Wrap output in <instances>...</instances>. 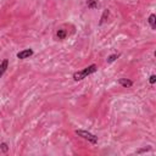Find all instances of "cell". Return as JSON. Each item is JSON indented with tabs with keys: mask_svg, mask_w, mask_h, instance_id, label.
Returning a JSON list of instances; mask_svg holds the SVG:
<instances>
[{
	"mask_svg": "<svg viewBox=\"0 0 156 156\" xmlns=\"http://www.w3.org/2000/svg\"><path fill=\"white\" fill-rule=\"evenodd\" d=\"M96 70H98L96 65H90V66L85 67L84 70H82V71H78V72H75V73H73V79H75L76 82L82 80V79L87 78L89 75H92V73L96 72Z\"/></svg>",
	"mask_w": 156,
	"mask_h": 156,
	"instance_id": "cell-1",
	"label": "cell"
},
{
	"mask_svg": "<svg viewBox=\"0 0 156 156\" xmlns=\"http://www.w3.org/2000/svg\"><path fill=\"white\" fill-rule=\"evenodd\" d=\"M76 134L79 135V137H82L83 139H85V140L90 142L92 144H96V143H98V137L94 135V134H92V133H89V132H87V130L77 129V130H76Z\"/></svg>",
	"mask_w": 156,
	"mask_h": 156,
	"instance_id": "cell-2",
	"label": "cell"
},
{
	"mask_svg": "<svg viewBox=\"0 0 156 156\" xmlns=\"http://www.w3.org/2000/svg\"><path fill=\"white\" fill-rule=\"evenodd\" d=\"M32 55H33V50H32V49H26V50H22V51L17 53V57L21 60L28 59V57H31Z\"/></svg>",
	"mask_w": 156,
	"mask_h": 156,
	"instance_id": "cell-3",
	"label": "cell"
},
{
	"mask_svg": "<svg viewBox=\"0 0 156 156\" xmlns=\"http://www.w3.org/2000/svg\"><path fill=\"white\" fill-rule=\"evenodd\" d=\"M118 84L122 85L123 88H130L133 85V82L130 79H127V78H120L118 79Z\"/></svg>",
	"mask_w": 156,
	"mask_h": 156,
	"instance_id": "cell-4",
	"label": "cell"
},
{
	"mask_svg": "<svg viewBox=\"0 0 156 156\" xmlns=\"http://www.w3.org/2000/svg\"><path fill=\"white\" fill-rule=\"evenodd\" d=\"M7 66H9V61H7L6 59L0 63V78L3 77V75L5 73V71H6V68H7Z\"/></svg>",
	"mask_w": 156,
	"mask_h": 156,
	"instance_id": "cell-5",
	"label": "cell"
},
{
	"mask_svg": "<svg viewBox=\"0 0 156 156\" xmlns=\"http://www.w3.org/2000/svg\"><path fill=\"white\" fill-rule=\"evenodd\" d=\"M109 15H110V11L106 9V10H104V12H103V15H101V19H100V22H99V24H103V23H105L106 21H108V19H109Z\"/></svg>",
	"mask_w": 156,
	"mask_h": 156,
	"instance_id": "cell-6",
	"label": "cell"
},
{
	"mask_svg": "<svg viewBox=\"0 0 156 156\" xmlns=\"http://www.w3.org/2000/svg\"><path fill=\"white\" fill-rule=\"evenodd\" d=\"M149 23H150V26L152 29H156V16L154 14H151L149 16Z\"/></svg>",
	"mask_w": 156,
	"mask_h": 156,
	"instance_id": "cell-7",
	"label": "cell"
},
{
	"mask_svg": "<svg viewBox=\"0 0 156 156\" xmlns=\"http://www.w3.org/2000/svg\"><path fill=\"white\" fill-rule=\"evenodd\" d=\"M87 6L89 7V9H92V10L96 9V7H98V0H88Z\"/></svg>",
	"mask_w": 156,
	"mask_h": 156,
	"instance_id": "cell-8",
	"label": "cell"
},
{
	"mask_svg": "<svg viewBox=\"0 0 156 156\" xmlns=\"http://www.w3.org/2000/svg\"><path fill=\"white\" fill-rule=\"evenodd\" d=\"M56 36H57V38H59V39H65V38H66V36H67V33H66V31H63V29H59V31H57L56 32Z\"/></svg>",
	"mask_w": 156,
	"mask_h": 156,
	"instance_id": "cell-9",
	"label": "cell"
},
{
	"mask_svg": "<svg viewBox=\"0 0 156 156\" xmlns=\"http://www.w3.org/2000/svg\"><path fill=\"white\" fill-rule=\"evenodd\" d=\"M118 57H120V54H112V55H110L108 57V59H106V62H108V63H112L116 59H118Z\"/></svg>",
	"mask_w": 156,
	"mask_h": 156,
	"instance_id": "cell-10",
	"label": "cell"
},
{
	"mask_svg": "<svg viewBox=\"0 0 156 156\" xmlns=\"http://www.w3.org/2000/svg\"><path fill=\"white\" fill-rule=\"evenodd\" d=\"M0 147H1L3 152H7V150H9V146H7L6 143H1V144H0Z\"/></svg>",
	"mask_w": 156,
	"mask_h": 156,
	"instance_id": "cell-11",
	"label": "cell"
},
{
	"mask_svg": "<svg viewBox=\"0 0 156 156\" xmlns=\"http://www.w3.org/2000/svg\"><path fill=\"white\" fill-rule=\"evenodd\" d=\"M149 82H150V84H155V82H156V76H155V75H152V76L150 77Z\"/></svg>",
	"mask_w": 156,
	"mask_h": 156,
	"instance_id": "cell-12",
	"label": "cell"
},
{
	"mask_svg": "<svg viewBox=\"0 0 156 156\" xmlns=\"http://www.w3.org/2000/svg\"><path fill=\"white\" fill-rule=\"evenodd\" d=\"M150 150H151V147L149 146V147H145V149H140V150H138L137 152H138V154H140V152H145V151H150Z\"/></svg>",
	"mask_w": 156,
	"mask_h": 156,
	"instance_id": "cell-13",
	"label": "cell"
}]
</instances>
